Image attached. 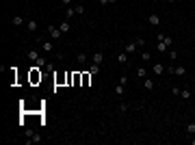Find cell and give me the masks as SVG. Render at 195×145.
<instances>
[{
	"instance_id": "6da1fadb",
	"label": "cell",
	"mask_w": 195,
	"mask_h": 145,
	"mask_svg": "<svg viewBox=\"0 0 195 145\" xmlns=\"http://www.w3.org/2000/svg\"><path fill=\"white\" fill-rule=\"evenodd\" d=\"M156 39H158V43H156V50H158V52H167L169 48L174 45V39L169 37V35H163V33H160V35H156Z\"/></svg>"
},
{
	"instance_id": "7a4b0ae2",
	"label": "cell",
	"mask_w": 195,
	"mask_h": 145,
	"mask_svg": "<svg viewBox=\"0 0 195 145\" xmlns=\"http://www.w3.org/2000/svg\"><path fill=\"white\" fill-rule=\"evenodd\" d=\"M48 35H50V39H54V41H59L61 37H63V33H61V28H57V26H52V24H48Z\"/></svg>"
},
{
	"instance_id": "3957f363",
	"label": "cell",
	"mask_w": 195,
	"mask_h": 145,
	"mask_svg": "<svg viewBox=\"0 0 195 145\" xmlns=\"http://www.w3.org/2000/svg\"><path fill=\"white\" fill-rule=\"evenodd\" d=\"M165 71H169V74H174V76H184L186 74V69L182 65H171V67H165Z\"/></svg>"
},
{
	"instance_id": "277c9868",
	"label": "cell",
	"mask_w": 195,
	"mask_h": 145,
	"mask_svg": "<svg viewBox=\"0 0 195 145\" xmlns=\"http://www.w3.org/2000/svg\"><path fill=\"white\" fill-rule=\"evenodd\" d=\"M152 74H154V76H163V74H165V65H163V63H154V65H152Z\"/></svg>"
},
{
	"instance_id": "5b68a950",
	"label": "cell",
	"mask_w": 195,
	"mask_h": 145,
	"mask_svg": "<svg viewBox=\"0 0 195 145\" xmlns=\"http://www.w3.org/2000/svg\"><path fill=\"white\" fill-rule=\"evenodd\" d=\"M113 93L117 95V98H121V95H124V93H126V85H121V82H119V85H115V89H113Z\"/></svg>"
},
{
	"instance_id": "8992f818",
	"label": "cell",
	"mask_w": 195,
	"mask_h": 145,
	"mask_svg": "<svg viewBox=\"0 0 195 145\" xmlns=\"http://www.w3.org/2000/svg\"><path fill=\"white\" fill-rule=\"evenodd\" d=\"M117 63H119V65H128V52H126V50L117 54Z\"/></svg>"
},
{
	"instance_id": "52a82bcc",
	"label": "cell",
	"mask_w": 195,
	"mask_h": 145,
	"mask_svg": "<svg viewBox=\"0 0 195 145\" xmlns=\"http://www.w3.org/2000/svg\"><path fill=\"white\" fill-rule=\"evenodd\" d=\"M41 50L43 52H54V43L52 41H41Z\"/></svg>"
},
{
	"instance_id": "ba28073f",
	"label": "cell",
	"mask_w": 195,
	"mask_h": 145,
	"mask_svg": "<svg viewBox=\"0 0 195 145\" xmlns=\"http://www.w3.org/2000/svg\"><path fill=\"white\" fill-rule=\"evenodd\" d=\"M148 24H152V26H160V17L156 13H152V15H148Z\"/></svg>"
},
{
	"instance_id": "9c48e42d",
	"label": "cell",
	"mask_w": 195,
	"mask_h": 145,
	"mask_svg": "<svg viewBox=\"0 0 195 145\" xmlns=\"http://www.w3.org/2000/svg\"><path fill=\"white\" fill-rule=\"evenodd\" d=\"M26 28H28V33H37V28H39V24H37L35 20H28V22H26Z\"/></svg>"
},
{
	"instance_id": "30bf717a",
	"label": "cell",
	"mask_w": 195,
	"mask_h": 145,
	"mask_svg": "<svg viewBox=\"0 0 195 145\" xmlns=\"http://www.w3.org/2000/svg\"><path fill=\"white\" fill-rule=\"evenodd\" d=\"M91 61H93L95 65H100V63L104 61V54H102V52H93V56H91Z\"/></svg>"
},
{
	"instance_id": "8fae6325",
	"label": "cell",
	"mask_w": 195,
	"mask_h": 145,
	"mask_svg": "<svg viewBox=\"0 0 195 145\" xmlns=\"http://www.w3.org/2000/svg\"><path fill=\"white\" fill-rule=\"evenodd\" d=\"M143 89L145 91H152L154 89V80L152 78H143Z\"/></svg>"
},
{
	"instance_id": "7c38bea8",
	"label": "cell",
	"mask_w": 195,
	"mask_h": 145,
	"mask_svg": "<svg viewBox=\"0 0 195 145\" xmlns=\"http://www.w3.org/2000/svg\"><path fill=\"white\" fill-rule=\"evenodd\" d=\"M11 24H13L15 28H20L22 24H24V17H20V15H13V17H11Z\"/></svg>"
},
{
	"instance_id": "4fadbf2b",
	"label": "cell",
	"mask_w": 195,
	"mask_h": 145,
	"mask_svg": "<svg viewBox=\"0 0 195 145\" xmlns=\"http://www.w3.org/2000/svg\"><path fill=\"white\" fill-rule=\"evenodd\" d=\"M26 56H28V61L37 63V59H39V52H37V50H28V52H26Z\"/></svg>"
},
{
	"instance_id": "5bb4252c",
	"label": "cell",
	"mask_w": 195,
	"mask_h": 145,
	"mask_svg": "<svg viewBox=\"0 0 195 145\" xmlns=\"http://www.w3.org/2000/svg\"><path fill=\"white\" fill-rule=\"evenodd\" d=\"M137 78H139V80L148 78V69H145V67H139V69H137Z\"/></svg>"
},
{
	"instance_id": "9a60e30c",
	"label": "cell",
	"mask_w": 195,
	"mask_h": 145,
	"mask_svg": "<svg viewBox=\"0 0 195 145\" xmlns=\"http://www.w3.org/2000/svg\"><path fill=\"white\" fill-rule=\"evenodd\" d=\"M76 61H78L80 65H85V63H87V52H78V54H76Z\"/></svg>"
},
{
	"instance_id": "2e32d148",
	"label": "cell",
	"mask_w": 195,
	"mask_h": 145,
	"mask_svg": "<svg viewBox=\"0 0 195 145\" xmlns=\"http://www.w3.org/2000/svg\"><path fill=\"white\" fill-rule=\"evenodd\" d=\"M74 13H76V9H74V7H65V20L74 17Z\"/></svg>"
},
{
	"instance_id": "e0dca14e",
	"label": "cell",
	"mask_w": 195,
	"mask_h": 145,
	"mask_svg": "<svg viewBox=\"0 0 195 145\" xmlns=\"http://www.w3.org/2000/svg\"><path fill=\"white\" fill-rule=\"evenodd\" d=\"M137 48H139V45H137L134 41H130V43H126V52H128V54H130V52H137Z\"/></svg>"
},
{
	"instance_id": "ac0fdd59",
	"label": "cell",
	"mask_w": 195,
	"mask_h": 145,
	"mask_svg": "<svg viewBox=\"0 0 195 145\" xmlns=\"http://www.w3.org/2000/svg\"><path fill=\"white\" fill-rule=\"evenodd\" d=\"M180 98L182 100H191V89H180Z\"/></svg>"
},
{
	"instance_id": "d6986e66",
	"label": "cell",
	"mask_w": 195,
	"mask_h": 145,
	"mask_svg": "<svg viewBox=\"0 0 195 145\" xmlns=\"http://www.w3.org/2000/svg\"><path fill=\"white\" fill-rule=\"evenodd\" d=\"M61 33H69V20H65V22H61Z\"/></svg>"
},
{
	"instance_id": "ffe728a7",
	"label": "cell",
	"mask_w": 195,
	"mask_h": 145,
	"mask_svg": "<svg viewBox=\"0 0 195 145\" xmlns=\"http://www.w3.org/2000/svg\"><path fill=\"white\" fill-rule=\"evenodd\" d=\"M35 65H37V67H39V69H41V67H46V65H48V61H46V59H43V56H39V59H37V63H35Z\"/></svg>"
},
{
	"instance_id": "44dd1931",
	"label": "cell",
	"mask_w": 195,
	"mask_h": 145,
	"mask_svg": "<svg viewBox=\"0 0 195 145\" xmlns=\"http://www.w3.org/2000/svg\"><path fill=\"white\" fill-rule=\"evenodd\" d=\"M98 71H100V65L91 63V67H89V74H98Z\"/></svg>"
},
{
	"instance_id": "7402d4cb",
	"label": "cell",
	"mask_w": 195,
	"mask_h": 145,
	"mask_svg": "<svg viewBox=\"0 0 195 145\" xmlns=\"http://www.w3.org/2000/svg\"><path fill=\"white\" fill-rule=\"evenodd\" d=\"M186 134H189V136L195 134V124H189V126H186Z\"/></svg>"
},
{
	"instance_id": "603a6c76",
	"label": "cell",
	"mask_w": 195,
	"mask_h": 145,
	"mask_svg": "<svg viewBox=\"0 0 195 145\" xmlns=\"http://www.w3.org/2000/svg\"><path fill=\"white\" fill-rule=\"evenodd\" d=\"M74 9H76V15H83V13H85V7H83V5H76Z\"/></svg>"
},
{
	"instance_id": "cb8c5ba5",
	"label": "cell",
	"mask_w": 195,
	"mask_h": 145,
	"mask_svg": "<svg viewBox=\"0 0 195 145\" xmlns=\"http://www.w3.org/2000/svg\"><path fill=\"white\" fill-rule=\"evenodd\" d=\"M134 43H137L139 48H143V45H145V39H143V37H137V39H134Z\"/></svg>"
},
{
	"instance_id": "d4e9b609",
	"label": "cell",
	"mask_w": 195,
	"mask_h": 145,
	"mask_svg": "<svg viewBox=\"0 0 195 145\" xmlns=\"http://www.w3.org/2000/svg\"><path fill=\"white\" fill-rule=\"evenodd\" d=\"M167 52H169V59H171V61L178 59V52H174V50H167Z\"/></svg>"
},
{
	"instance_id": "484cf974",
	"label": "cell",
	"mask_w": 195,
	"mask_h": 145,
	"mask_svg": "<svg viewBox=\"0 0 195 145\" xmlns=\"http://www.w3.org/2000/svg\"><path fill=\"white\" fill-rule=\"evenodd\" d=\"M72 82L78 85V82H80V74H74V76H72Z\"/></svg>"
},
{
	"instance_id": "4316f807",
	"label": "cell",
	"mask_w": 195,
	"mask_h": 145,
	"mask_svg": "<svg viewBox=\"0 0 195 145\" xmlns=\"http://www.w3.org/2000/svg\"><path fill=\"white\" fill-rule=\"evenodd\" d=\"M171 95H176V98H178V95H180V87H171Z\"/></svg>"
},
{
	"instance_id": "83f0119b",
	"label": "cell",
	"mask_w": 195,
	"mask_h": 145,
	"mask_svg": "<svg viewBox=\"0 0 195 145\" xmlns=\"http://www.w3.org/2000/svg\"><path fill=\"white\" fill-rule=\"evenodd\" d=\"M141 56H143V61H150V59H152V54H150V52H141Z\"/></svg>"
},
{
	"instance_id": "f1b7e54d",
	"label": "cell",
	"mask_w": 195,
	"mask_h": 145,
	"mask_svg": "<svg viewBox=\"0 0 195 145\" xmlns=\"http://www.w3.org/2000/svg\"><path fill=\"white\" fill-rule=\"evenodd\" d=\"M119 82H121V85H128V76L124 74V76H121V78H119Z\"/></svg>"
},
{
	"instance_id": "f546056e",
	"label": "cell",
	"mask_w": 195,
	"mask_h": 145,
	"mask_svg": "<svg viewBox=\"0 0 195 145\" xmlns=\"http://www.w3.org/2000/svg\"><path fill=\"white\" fill-rule=\"evenodd\" d=\"M61 5L63 7H72V0H61Z\"/></svg>"
},
{
	"instance_id": "4dcf8cb0",
	"label": "cell",
	"mask_w": 195,
	"mask_h": 145,
	"mask_svg": "<svg viewBox=\"0 0 195 145\" xmlns=\"http://www.w3.org/2000/svg\"><path fill=\"white\" fill-rule=\"evenodd\" d=\"M98 2H100V5H109V0H98Z\"/></svg>"
},
{
	"instance_id": "1f68e13d",
	"label": "cell",
	"mask_w": 195,
	"mask_h": 145,
	"mask_svg": "<svg viewBox=\"0 0 195 145\" xmlns=\"http://www.w3.org/2000/svg\"><path fill=\"white\" fill-rule=\"evenodd\" d=\"M113 2H117V0H109V5H113Z\"/></svg>"
},
{
	"instance_id": "d6a6232c",
	"label": "cell",
	"mask_w": 195,
	"mask_h": 145,
	"mask_svg": "<svg viewBox=\"0 0 195 145\" xmlns=\"http://www.w3.org/2000/svg\"><path fill=\"white\" fill-rule=\"evenodd\" d=\"M167 2H176V0H167Z\"/></svg>"
}]
</instances>
